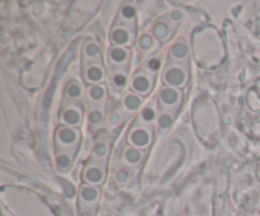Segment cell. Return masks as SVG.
Returning a JSON list of instances; mask_svg holds the SVG:
<instances>
[{
    "instance_id": "cell-1",
    "label": "cell",
    "mask_w": 260,
    "mask_h": 216,
    "mask_svg": "<svg viewBox=\"0 0 260 216\" xmlns=\"http://www.w3.org/2000/svg\"><path fill=\"white\" fill-rule=\"evenodd\" d=\"M152 139L151 130L144 126H136L129 131L128 142L137 149H146Z\"/></svg>"
},
{
    "instance_id": "cell-2",
    "label": "cell",
    "mask_w": 260,
    "mask_h": 216,
    "mask_svg": "<svg viewBox=\"0 0 260 216\" xmlns=\"http://www.w3.org/2000/svg\"><path fill=\"white\" fill-rule=\"evenodd\" d=\"M188 73L182 66H170L164 73V81L172 88H182L187 84Z\"/></svg>"
},
{
    "instance_id": "cell-3",
    "label": "cell",
    "mask_w": 260,
    "mask_h": 216,
    "mask_svg": "<svg viewBox=\"0 0 260 216\" xmlns=\"http://www.w3.org/2000/svg\"><path fill=\"white\" fill-rule=\"evenodd\" d=\"M182 99V94L177 88H172V86H165L160 90L159 93V102L161 107H164L168 111H173L177 109Z\"/></svg>"
},
{
    "instance_id": "cell-4",
    "label": "cell",
    "mask_w": 260,
    "mask_h": 216,
    "mask_svg": "<svg viewBox=\"0 0 260 216\" xmlns=\"http://www.w3.org/2000/svg\"><path fill=\"white\" fill-rule=\"evenodd\" d=\"M79 136H80L79 130L73 129V127L69 126H62L57 130L56 140H57V144L60 145L62 149H70V147L75 146V145L78 144Z\"/></svg>"
},
{
    "instance_id": "cell-5",
    "label": "cell",
    "mask_w": 260,
    "mask_h": 216,
    "mask_svg": "<svg viewBox=\"0 0 260 216\" xmlns=\"http://www.w3.org/2000/svg\"><path fill=\"white\" fill-rule=\"evenodd\" d=\"M111 41L114 43V46L124 47V46L131 45L134 41V35L126 27H114L111 33Z\"/></svg>"
},
{
    "instance_id": "cell-6",
    "label": "cell",
    "mask_w": 260,
    "mask_h": 216,
    "mask_svg": "<svg viewBox=\"0 0 260 216\" xmlns=\"http://www.w3.org/2000/svg\"><path fill=\"white\" fill-rule=\"evenodd\" d=\"M80 201L83 205L85 206H93L95 207V205L98 203L99 197H101V191L95 187V186L91 184H85L81 187L80 190Z\"/></svg>"
},
{
    "instance_id": "cell-7",
    "label": "cell",
    "mask_w": 260,
    "mask_h": 216,
    "mask_svg": "<svg viewBox=\"0 0 260 216\" xmlns=\"http://www.w3.org/2000/svg\"><path fill=\"white\" fill-rule=\"evenodd\" d=\"M152 85H154V80L151 79V76L146 75V74H139V75L135 76L132 79V89H134L136 93L141 94V96H147L151 90Z\"/></svg>"
},
{
    "instance_id": "cell-8",
    "label": "cell",
    "mask_w": 260,
    "mask_h": 216,
    "mask_svg": "<svg viewBox=\"0 0 260 216\" xmlns=\"http://www.w3.org/2000/svg\"><path fill=\"white\" fill-rule=\"evenodd\" d=\"M129 58V51L126 47H118V46H114L109 50V60L113 65L119 66H126L128 63Z\"/></svg>"
},
{
    "instance_id": "cell-9",
    "label": "cell",
    "mask_w": 260,
    "mask_h": 216,
    "mask_svg": "<svg viewBox=\"0 0 260 216\" xmlns=\"http://www.w3.org/2000/svg\"><path fill=\"white\" fill-rule=\"evenodd\" d=\"M84 179H85L86 183L91 186H96L103 183L104 180V172L101 167H96V165H90V167L86 168L84 170L83 174Z\"/></svg>"
},
{
    "instance_id": "cell-10",
    "label": "cell",
    "mask_w": 260,
    "mask_h": 216,
    "mask_svg": "<svg viewBox=\"0 0 260 216\" xmlns=\"http://www.w3.org/2000/svg\"><path fill=\"white\" fill-rule=\"evenodd\" d=\"M61 119L63 124L68 125L69 127L78 126L81 122V112L76 107H69L61 114Z\"/></svg>"
},
{
    "instance_id": "cell-11",
    "label": "cell",
    "mask_w": 260,
    "mask_h": 216,
    "mask_svg": "<svg viewBox=\"0 0 260 216\" xmlns=\"http://www.w3.org/2000/svg\"><path fill=\"white\" fill-rule=\"evenodd\" d=\"M84 76H85V80L88 81V83L96 84L104 79V70L101 65L94 64V65L88 66V68L85 69Z\"/></svg>"
},
{
    "instance_id": "cell-12",
    "label": "cell",
    "mask_w": 260,
    "mask_h": 216,
    "mask_svg": "<svg viewBox=\"0 0 260 216\" xmlns=\"http://www.w3.org/2000/svg\"><path fill=\"white\" fill-rule=\"evenodd\" d=\"M124 162L131 165H137L142 159V151L137 147L127 146L123 151Z\"/></svg>"
},
{
    "instance_id": "cell-13",
    "label": "cell",
    "mask_w": 260,
    "mask_h": 216,
    "mask_svg": "<svg viewBox=\"0 0 260 216\" xmlns=\"http://www.w3.org/2000/svg\"><path fill=\"white\" fill-rule=\"evenodd\" d=\"M123 106L127 111H131V112L137 111V109L142 106V98L134 93L126 94L123 98Z\"/></svg>"
},
{
    "instance_id": "cell-14",
    "label": "cell",
    "mask_w": 260,
    "mask_h": 216,
    "mask_svg": "<svg viewBox=\"0 0 260 216\" xmlns=\"http://www.w3.org/2000/svg\"><path fill=\"white\" fill-rule=\"evenodd\" d=\"M71 164H73V157H71L69 152L66 151L60 152V154L57 155V158H56V165H57L58 170H61V172H66V170H69V168L71 167Z\"/></svg>"
},
{
    "instance_id": "cell-15",
    "label": "cell",
    "mask_w": 260,
    "mask_h": 216,
    "mask_svg": "<svg viewBox=\"0 0 260 216\" xmlns=\"http://www.w3.org/2000/svg\"><path fill=\"white\" fill-rule=\"evenodd\" d=\"M170 55L175 60H185L188 57V47L185 43L178 42L170 50Z\"/></svg>"
},
{
    "instance_id": "cell-16",
    "label": "cell",
    "mask_w": 260,
    "mask_h": 216,
    "mask_svg": "<svg viewBox=\"0 0 260 216\" xmlns=\"http://www.w3.org/2000/svg\"><path fill=\"white\" fill-rule=\"evenodd\" d=\"M106 88L103 85H94L89 88L88 96L89 99L93 102H102L106 98Z\"/></svg>"
},
{
    "instance_id": "cell-17",
    "label": "cell",
    "mask_w": 260,
    "mask_h": 216,
    "mask_svg": "<svg viewBox=\"0 0 260 216\" xmlns=\"http://www.w3.org/2000/svg\"><path fill=\"white\" fill-rule=\"evenodd\" d=\"M66 96L71 99H79L83 96V89L76 81H71L66 86Z\"/></svg>"
},
{
    "instance_id": "cell-18",
    "label": "cell",
    "mask_w": 260,
    "mask_h": 216,
    "mask_svg": "<svg viewBox=\"0 0 260 216\" xmlns=\"http://www.w3.org/2000/svg\"><path fill=\"white\" fill-rule=\"evenodd\" d=\"M101 55V48H99V46L96 45V43L94 42H88L85 45V47H84V56H85L86 58H96L98 56Z\"/></svg>"
},
{
    "instance_id": "cell-19",
    "label": "cell",
    "mask_w": 260,
    "mask_h": 216,
    "mask_svg": "<svg viewBox=\"0 0 260 216\" xmlns=\"http://www.w3.org/2000/svg\"><path fill=\"white\" fill-rule=\"evenodd\" d=\"M173 122H174V117L170 113H168V112L160 113L159 118H157V125H159V127L161 130H169L172 127Z\"/></svg>"
},
{
    "instance_id": "cell-20",
    "label": "cell",
    "mask_w": 260,
    "mask_h": 216,
    "mask_svg": "<svg viewBox=\"0 0 260 216\" xmlns=\"http://www.w3.org/2000/svg\"><path fill=\"white\" fill-rule=\"evenodd\" d=\"M152 35L159 40H167L169 36V27L165 23H157L154 28H152Z\"/></svg>"
},
{
    "instance_id": "cell-21",
    "label": "cell",
    "mask_w": 260,
    "mask_h": 216,
    "mask_svg": "<svg viewBox=\"0 0 260 216\" xmlns=\"http://www.w3.org/2000/svg\"><path fill=\"white\" fill-rule=\"evenodd\" d=\"M135 17H136V9L132 5L126 4L122 7L121 9V18L126 22H134Z\"/></svg>"
},
{
    "instance_id": "cell-22",
    "label": "cell",
    "mask_w": 260,
    "mask_h": 216,
    "mask_svg": "<svg viewBox=\"0 0 260 216\" xmlns=\"http://www.w3.org/2000/svg\"><path fill=\"white\" fill-rule=\"evenodd\" d=\"M112 83L117 89H122L127 83V75L122 71H116L112 75Z\"/></svg>"
},
{
    "instance_id": "cell-23",
    "label": "cell",
    "mask_w": 260,
    "mask_h": 216,
    "mask_svg": "<svg viewBox=\"0 0 260 216\" xmlns=\"http://www.w3.org/2000/svg\"><path fill=\"white\" fill-rule=\"evenodd\" d=\"M140 118L145 124H152L155 119V111L151 107H146V108L142 109L141 114H140Z\"/></svg>"
},
{
    "instance_id": "cell-24",
    "label": "cell",
    "mask_w": 260,
    "mask_h": 216,
    "mask_svg": "<svg viewBox=\"0 0 260 216\" xmlns=\"http://www.w3.org/2000/svg\"><path fill=\"white\" fill-rule=\"evenodd\" d=\"M129 179V172L126 168H121V169L117 170L116 173V180L119 184H124V183L128 182Z\"/></svg>"
},
{
    "instance_id": "cell-25",
    "label": "cell",
    "mask_w": 260,
    "mask_h": 216,
    "mask_svg": "<svg viewBox=\"0 0 260 216\" xmlns=\"http://www.w3.org/2000/svg\"><path fill=\"white\" fill-rule=\"evenodd\" d=\"M160 68H161V61H160L159 58L152 57V58H150L149 61H147L146 69L150 71V73H152V74L157 73Z\"/></svg>"
},
{
    "instance_id": "cell-26",
    "label": "cell",
    "mask_w": 260,
    "mask_h": 216,
    "mask_svg": "<svg viewBox=\"0 0 260 216\" xmlns=\"http://www.w3.org/2000/svg\"><path fill=\"white\" fill-rule=\"evenodd\" d=\"M102 119H103V113H102V111H99V109H93V111H90V113H89V121H90L91 124L98 125L101 124Z\"/></svg>"
},
{
    "instance_id": "cell-27",
    "label": "cell",
    "mask_w": 260,
    "mask_h": 216,
    "mask_svg": "<svg viewBox=\"0 0 260 216\" xmlns=\"http://www.w3.org/2000/svg\"><path fill=\"white\" fill-rule=\"evenodd\" d=\"M154 45V38L149 35H144L141 38H140V47L144 48V50H147L151 46Z\"/></svg>"
},
{
    "instance_id": "cell-28",
    "label": "cell",
    "mask_w": 260,
    "mask_h": 216,
    "mask_svg": "<svg viewBox=\"0 0 260 216\" xmlns=\"http://www.w3.org/2000/svg\"><path fill=\"white\" fill-rule=\"evenodd\" d=\"M107 151H108V149H107V145L106 144H98L95 145V147H94V155H96V157L99 158H104L107 155Z\"/></svg>"
},
{
    "instance_id": "cell-29",
    "label": "cell",
    "mask_w": 260,
    "mask_h": 216,
    "mask_svg": "<svg viewBox=\"0 0 260 216\" xmlns=\"http://www.w3.org/2000/svg\"><path fill=\"white\" fill-rule=\"evenodd\" d=\"M182 17H183V14L179 12V10H174V12L172 13V19L175 20V22H178V20L182 19Z\"/></svg>"
}]
</instances>
